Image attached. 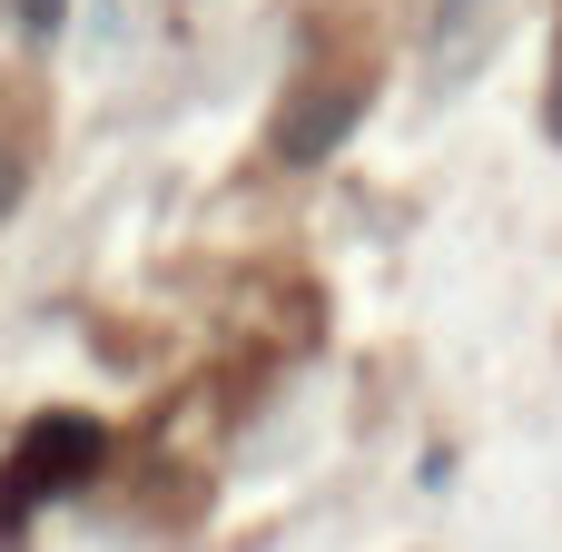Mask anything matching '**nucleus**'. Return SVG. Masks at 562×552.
Here are the masks:
<instances>
[{
  "mask_svg": "<svg viewBox=\"0 0 562 552\" xmlns=\"http://www.w3.org/2000/svg\"><path fill=\"white\" fill-rule=\"evenodd\" d=\"M484 30H494V0H445V10H435V30H425V69H435V79H454V69L474 59V40H484Z\"/></svg>",
  "mask_w": 562,
  "mask_h": 552,
  "instance_id": "nucleus-1",
  "label": "nucleus"
},
{
  "mask_svg": "<svg viewBox=\"0 0 562 552\" xmlns=\"http://www.w3.org/2000/svg\"><path fill=\"white\" fill-rule=\"evenodd\" d=\"M20 188H30V109H10L0 89V217L20 207Z\"/></svg>",
  "mask_w": 562,
  "mask_h": 552,
  "instance_id": "nucleus-2",
  "label": "nucleus"
},
{
  "mask_svg": "<svg viewBox=\"0 0 562 552\" xmlns=\"http://www.w3.org/2000/svg\"><path fill=\"white\" fill-rule=\"evenodd\" d=\"M59 20V0H20V30H49Z\"/></svg>",
  "mask_w": 562,
  "mask_h": 552,
  "instance_id": "nucleus-3",
  "label": "nucleus"
},
{
  "mask_svg": "<svg viewBox=\"0 0 562 552\" xmlns=\"http://www.w3.org/2000/svg\"><path fill=\"white\" fill-rule=\"evenodd\" d=\"M543 119H553V138H562V69H553V89H543Z\"/></svg>",
  "mask_w": 562,
  "mask_h": 552,
  "instance_id": "nucleus-4",
  "label": "nucleus"
}]
</instances>
